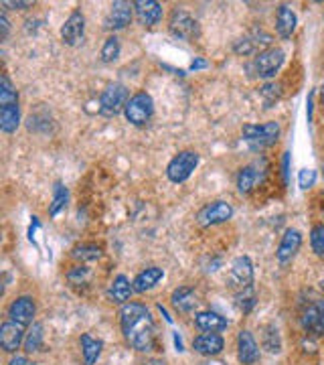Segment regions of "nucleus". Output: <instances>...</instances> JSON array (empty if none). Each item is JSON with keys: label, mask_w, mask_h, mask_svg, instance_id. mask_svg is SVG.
Wrapping results in <instances>:
<instances>
[{"label": "nucleus", "mask_w": 324, "mask_h": 365, "mask_svg": "<svg viewBox=\"0 0 324 365\" xmlns=\"http://www.w3.org/2000/svg\"><path fill=\"white\" fill-rule=\"evenodd\" d=\"M310 246L316 256H324V225H314L310 231Z\"/></svg>", "instance_id": "nucleus-33"}, {"label": "nucleus", "mask_w": 324, "mask_h": 365, "mask_svg": "<svg viewBox=\"0 0 324 365\" xmlns=\"http://www.w3.org/2000/svg\"><path fill=\"white\" fill-rule=\"evenodd\" d=\"M233 217V207L232 203L227 201H213L209 205L199 211L197 219L201 225H219V223H225Z\"/></svg>", "instance_id": "nucleus-10"}, {"label": "nucleus", "mask_w": 324, "mask_h": 365, "mask_svg": "<svg viewBox=\"0 0 324 365\" xmlns=\"http://www.w3.org/2000/svg\"><path fill=\"white\" fill-rule=\"evenodd\" d=\"M132 10H134V4L130 2H124V0H116L103 21V27L110 29V31H120V29H126L132 21Z\"/></svg>", "instance_id": "nucleus-12"}, {"label": "nucleus", "mask_w": 324, "mask_h": 365, "mask_svg": "<svg viewBox=\"0 0 324 365\" xmlns=\"http://www.w3.org/2000/svg\"><path fill=\"white\" fill-rule=\"evenodd\" d=\"M8 104H18V92L14 90L10 79L6 75H2L0 77V105Z\"/></svg>", "instance_id": "nucleus-32"}, {"label": "nucleus", "mask_w": 324, "mask_h": 365, "mask_svg": "<svg viewBox=\"0 0 324 365\" xmlns=\"http://www.w3.org/2000/svg\"><path fill=\"white\" fill-rule=\"evenodd\" d=\"M323 175H324V166H323Z\"/></svg>", "instance_id": "nucleus-45"}, {"label": "nucleus", "mask_w": 324, "mask_h": 365, "mask_svg": "<svg viewBox=\"0 0 324 365\" xmlns=\"http://www.w3.org/2000/svg\"><path fill=\"white\" fill-rule=\"evenodd\" d=\"M262 343H264V349H268L270 353H279L282 351V341H279V333L278 329H276V325L264 327Z\"/></svg>", "instance_id": "nucleus-28"}, {"label": "nucleus", "mask_w": 324, "mask_h": 365, "mask_svg": "<svg viewBox=\"0 0 324 365\" xmlns=\"http://www.w3.org/2000/svg\"><path fill=\"white\" fill-rule=\"evenodd\" d=\"M175 343H177V349H179V351H183V341H181V337H179V335H175Z\"/></svg>", "instance_id": "nucleus-41"}, {"label": "nucleus", "mask_w": 324, "mask_h": 365, "mask_svg": "<svg viewBox=\"0 0 324 365\" xmlns=\"http://www.w3.org/2000/svg\"><path fill=\"white\" fill-rule=\"evenodd\" d=\"M266 171H268L266 158H260V160H253V162L245 164L239 171V175H237V189H239V193H243V195L251 193L258 187V183L264 181Z\"/></svg>", "instance_id": "nucleus-6"}, {"label": "nucleus", "mask_w": 324, "mask_h": 365, "mask_svg": "<svg viewBox=\"0 0 324 365\" xmlns=\"http://www.w3.org/2000/svg\"><path fill=\"white\" fill-rule=\"evenodd\" d=\"M282 166H284V179L288 181V175H290V153H284V158H282Z\"/></svg>", "instance_id": "nucleus-38"}, {"label": "nucleus", "mask_w": 324, "mask_h": 365, "mask_svg": "<svg viewBox=\"0 0 324 365\" xmlns=\"http://www.w3.org/2000/svg\"><path fill=\"white\" fill-rule=\"evenodd\" d=\"M132 292H134V286L130 284V280H128L124 274H120V276L114 278V282H112V286H110V299H112L114 303L124 305V303L132 297Z\"/></svg>", "instance_id": "nucleus-25"}, {"label": "nucleus", "mask_w": 324, "mask_h": 365, "mask_svg": "<svg viewBox=\"0 0 324 365\" xmlns=\"http://www.w3.org/2000/svg\"><path fill=\"white\" fill-rule=\"evenodd\" d=\"M314 183H316V171H312V168H302L300 171V175H298V185H300V189H312L314 187Z\"/></svg>", "instance_id": "nucleus-34"}, {"label": "nucleus", "mask_w": 324, "mask_h": 365, "mask_svg": "<svg viewBox=\"0 0 324 365\" xmlns=\"http://www.w3.org/2000/svg\"><path fill=\"white\" fill-rule=\"evenodd\" d=\"M35 313H37V305H35V301L31 297H18L8 307V318L14 320V323H21L25 327L33 323Z\"/></svg>", "instance_id": "nucleus-15"}, {"label": "nucleus", "mask_w": 324, "mask_h": 365, "mask_svg": "<svg viewBox=\"0 0 324 365\" xmlns=\"http://www.w3.org/2000/svg\"><path fill=\"white\" fill-rule=\"evenodd\" d=\"M132 4H134L140 25L154 27L162 21V4L160 2H156V0H136Z\"/></svg>", "instance_id": "nucleus-17"}, {"label": "nucleus", "mask_w": 324, "mask_h": 365, "mask_svg": "<svg viewBox=\"0 0 324 365\" xmlns=\"http://www.w3.org/2000/svg\"><path fill=\"white\" fill-rule=\"evenodd\" d=\"M171 303H173V307H175L177 311H181V313H190V311L197 307L199 301H197V294H195L192 288H188V286H179V288L173 292Z\"/></svg>", "instance_id": "nucleus-22"}, {"label": "nucleus", "mask_w": 324, "mask_h": 365, "mask_svg": "<svg viewBox=\"0 0 324 365\" xmlns=\"http://www.w3.org/2000/svg\"><path fill=\"white\" fill-rule=\"evenodd\" d=\"M279 136L278 122H266V124H245L243 126V138L253 151H262L266 147H272Z\"/></svg>", "instance_id": "nucleus-2"}, {"label": "nucleus", "mask_w": 324, "mask_h": 365, "mask_svg": "<svg viewBox=\"0 0 324 365\" xmlns=\"http://www.w3.org/2000/svg\"><path fill=\"white\" fill-rule=\"evenodd\" d=\"M205 67H209V63H207L205 59H201V57H197V59L190 63V71H199V69H205Z\"/></svg>", "instance_id": "nucleus-36"}, {"label": "nucleus", "mask_w": 324, "mask_h": 365, "mask_svg": "<svg viewBox=\"0 0 324 365\" xmlns=\"http://www.w3.org/2000/svg\"><path fill=\"white\" fill-rule=\"evenodd\" d=\"M43 345V327L39 323H35L29 331V335L25 337V351L27 353H35L39 351Z\"/></svg>", "instance_id": "nucleus-30"}, {"label": "nucleus", "mask_w": 324, "mask_h": 365, "mask_svg": "<svg viewBox=\"0 0 324 365\" xmlns=\"http://www.w3.org/2000/svg\"><path fill=\"white\" fill-rule=\"evenodd\" d=\"M2 4L4 6H12V8H29V6H33V2H10V0H6Z\"/></svg>", "instance_id": "nucleus-39"}, {"label": "nucleus", "mask_w": 324, "mask_h": 365, "mask_svg": "<svg viewBox=\"0 0 324 365\" xmlns=\"http://www.w3.org/2000/svg\"><path fill=\"white\" fill-rule=\"evenodd\" d=\"M237 357L243 365H253L260 360V347L249 331H241L237 337Z\"/></svg>", "instance_id": "nucleus-18"}, {"label": "nucleus", "mask_w": 324, "mask_h": 365, "mask_svg": "<svg viewBox=\"0 0 324 365\" xmlns=\"http://www.w3.org/2000/svg\"><path fill=\"white\" fill-rule=\"evenodd\" d=\"M195 325L205 333H221L227 329V320L213 311H203V313L195 314Z\"/></svg>", "instance_id": "nucleus-21"}, {"label": "nucleus", "mask_w": 324, "mask_h": 365, "mask_svg": "<svg viewBox=\"0 0 324 365\" xmlns=\"http://www.w3.org/2000/svg\"><path fill=\"white\" fill-rule=\"evenodd\" d=\"M25 343V325L14 320H4L0 327V345L6 353H14Z\"/></svg>", "instance_id": "nucleus-13"}, {"label": "nucleus", "mask_w": 324, "mask_h": 365, "mask_svg": "<svg viewBox=\"0 0 324 365\" xmlns=\"http://www.w3.org/2000/svg\"><path fill=\"white\" fill-rule=\"evenodd\" d=\"M84 33H86V16L79 10H75L69 14V18L61 27V39L65 45L75 47L84 39Z\"/></svg>", "instance_id": "nucleus-14"}, {"label": "nucleus", "mask_w": 324, "mask_h": 365, "mask_svg": "<svg viewBox=\"0 0 324 365\" xmlns=\"http://www.w3.org/2000/svg\"><path fill=\"white\" fill-rule=\"evenodd\" d=\"M0 29H2L0 39H6V35H8V18H6V14H0Z\"/></svg>", "instance_id": "nucleus-37"}, {"label": "nucleus", "mask_w": 324, "mask_h": 365, "mask_svg": "<svg viewBox=\"0 0 324 365\" xmlns=\"http://www.w3.org/2000/svg\"><path fill=\"white\" fill-rule=\"evenodd\" d=\"M120 325L126 341L136 351H150L154 347L156 329L150 311L140 303H128L120 311Z\"/></svg>", "instance_id": "nucleus-1"}, {"label": "nucleus", "mask_w": 324, "mask_h": 365, "mask_svg": "<svg viewBox=\"0 0 324 365\" xmlns=\"http://www.w3.org/2000/svg\"><path fill=\"white\" fill-rule=\"evenodd\" d=\"M300 325L306 333L314 335V337H321L324 335V301L323 299H316L312 301L310 305L304 307L302 316H300Z\"/></svg>", "instance_id": "nucleus-8"}, {"label": "nucleus", "mask_w": 324, "mask_h": 365, "mask_svg": "<svg viewBox=\"0 0 324 365\" xmlns=\"http://www.w3.org/2000/svg\"><path fill=\"white\" fill-rule=\"evenodd\" d=\"M128 100H130L128 88L122 84H112L103 90V94L99 98V114L105 118H114L122 110H126Z\"/></svg>", "instance_id": "nucleus-3"}, {"label": "nucleus", "mask_w": 324, "mask_h": 365, "mask_svg": "<svg viewBox=\"0 0 324 365\" xmlns=\"http://www.w3.org/2000/svg\"><path fill=\"white\" fill-rule=\"evenodd\" d=\"M124 114H126V120H128L130 124H134V126L148 124L150 118H152V114H154V100H152V96L146 94V92L134 94V96L128 100Z\"/></svg>", "instance_id": "nucleus-4"}, {"label": "nucleus", "mask_w": 324, "mask_h": 365, "mask_svg": "<svg viewBox=\"0 0 324 365\" xmlns=\"http://www.w3.org/2000/svg\"><path fill=\"white\" fill-rule=\"evenodd\" d=\"M171 33L177 37V39H183V41H195L199 37V23L185 12V10H175L173 16H171Z\"/></svg>", "instance_id": "nucleus-9"}, {"label": "nucleus", "mask_w": 324, "mask_h": 365, "mask_svg": "<svg viewBox=\"0 0 324 365\" xmlns=\"http://www.w3.org/2000/svg\"><path fill=\"white\" fill-rule=\"evenodd\" d=\"M284 59H286V55H284L282 49H276V47L266 49V51H262L253 59V69H256V73L260 77L270 79V77H274L278 73L279 67L284 65Z\"/></svg>", "instance_id": "nucleus-7"}, {"label": "nucleus", "mask_w": 324, "mask_h": 365, "mask_svg": "<svg viewBox=\"0 0 324 365\" xmlns=\"http://www.w3.org/2000/svg\"><path fill=\"white\" fill-rule=\"evenodd\" d=\"M199 164V155L195 151H183L173 158L166 166V177L173 183H185L186 179L192 175V171Z\"/></svg>", "instance_id": "nucleus-5"}, {"label": "nucleus", "mask_w": 324, "mask_h": 365, "mask_svg": "<svg viewBox=\"0 0 324 365\" xmlns=\"http://www.w3.org/2000/svg\"><path fill=\"white\" fill-rule=\"evenodd\" d=\"M71 256H73L75 260H82V262L99 260V258H101V248L95 246V244H82V246L73 248Z\"/></svg>", "instance_id": "nucleus-29"}, {"label": "nucleus", "mask_w": 324, "mask_h": 365, "mask_svg": "<svg viewBox=\"0 0 324 365\" xmlns=\"http://www.w3.org/2000/svg\"><path fill=\"white\" fill-rule=\"evenodd\" d=\"M67 199H69L67 187H65L61 181H57V183H55V189H53V201H51V205H49V215H51V217L59 215V213L65 209V205H67Z\"/></svg>", "instance_id": "nucleus-27"}, {"label": "nucleus", "mask_w": 324, "mask_h": 365, "mask_svg": "<svg viewBox=\"0 0 324 365\" xmlns=\"http://www.w3.org/2000/svg\"><path fill=\"white\" fill-rule=\"evenodd\" d=\"M21 124V108L18 104L0 105V128L4 134H12L16 132Z\"/></svg>", "instance_id": "nucleus-23"}, {"label": "nucleus", "mask_w": 324, "mask_h": 365, "mask_svg": "<svg viewBox=\"0 0 324 365\" xmlns=\"http://www.w3.org/2000/svg\"><path fill=\"white\" fill-rule=\"evenodd\" d=\"M321 288H323V290H324V280H321Z\"/></svg>", "instance_id": "nucleus-44"}, {"label": "nucleus", "mask_w": 324, "mask_h": 365, "mask_svg": "<svg viewBox=\"0 0 324 365\" xmlns=\"http://www.w3.org/2000/svg\"><path fill=\"white\" fill-rule=\"evenodd\" d=\"M192 347L201 355H219L225 347V341L219 333H203L192 341Z\"/></svg>", "instance_id": "nucleus-19"}, {"label": "nucleus", "mask_w": 324, "mask_h": 365, "mask_svg": "<svg viewBox=\"0 0 324 365\" xmlns=\"http://www.w3.org/2000/svg\"><path fill=\"white\" fill-rule=\"evenodd\" d=\"M120 51H122L120 39H118L116 35H110V37L105 39L103 47H101V61H103V63H114V61L120 57Z\"/></svg>", "instance_id": "nucleus-31"}, {"label": "nucleus", "mask_w": 324, "mask_h": 365, "mask_svg": "<svg viewBox=\"0 0 324 365\" xmlns=\"http://www.w3.org/2000/svg\"><path fill=\"white\" fill-rule=\"evenodd\" d=\"M67 278H69L71 284H82V282H86V280L90 278V268H86V266H75V268L67 274Z\"/></svg>", "instance_id": "nucleus-35"}, {"label": "nucleus", "mask_w": 324, "mask_h": 365, "mask_svg": "<svg viewBox=\"0 0 324 365\" xmlns=\"http://www.w3.org/2000/svg\"><path fill=\"white\" fill-rule=\"evenodd\" d=\"M79 343H82V353H84V362H86V365L95 364V362L99 360V355H101L103 343H101L99 339H93L92 335H88V333L82 335Z\"/></svg>", "instance_id": "nucleus-26"}, {"label": "nucleus", "mask_w": 324, "mask_h": 365, "mask_svg": "<svg viewBox=\"0 0 324 365\" xmlns=\"http://www.w3.org/2000/svg\"><path fill=\"white\" fill-rule=\"evenodd\" d=\"M296 29V14L290 6L282 4L278 8V18H276V31L282 39H290Z\"/></svg>", "instance_id": "nucleus-24"}, {"label": "nucleus", "mask_w": 324, "mask_h": 365, "mask_svg": "<svg viewBox=\"0 0 324 365\" xmlns=\"http://www.w3.org/2000/svg\"><path fill=\"white\" fill-rule=\"evenodd\" d=\"M229 284L233 288L245 290L251 288L253 284V264L247 256H239L232 264V272H229Z\"/></svg>", "instance_id": "nucleus-11"}, {"label": "nucleus", "mask_w": 324, "mask_h": 365, "mask_svg": "<svg viewBox=\"0 0 324 365\" xmlns=\"http://www.w3.org/2000/svg\"><path fill=\"white\" fill-rule=\"evenodd\" d=\"M8 365H33V364H31V362H29L27 357H12V360H10V364H8Z\"/></svg>", "instance_id": "nucleus-40"}, {"label": "nucleus", "mask_w": 324, "mask_h": 365, "mask_svg": "<svg viewBox=\"0 0 324 365\" xmlns=\"http://www.w3.org/2000/svg\"><path fill=\"white\" fill-rule=\"evenodd\" d=\"M146 365H164V364H162V362H148Z\"/></svg>", "instance_id": "nucleus-42"}, {"label": "nucleus", "mask_w": 324, "mask_h": 365, "mask_svg": "<svg viewBox=\"0 0 324 365\" xmlns=\"http://www.w3.org/2000/svg\"><path fill=\"white\" fill-rule=\"evenodd\" d=\"M321 98H323V104H324V84H323V90H321Z\"/></svg>", "instance_id": "nucleus-43"}, {"label": "nucleus", "mask_w": 324, "mask_h": 365, "mask_svg": "<svg viewBox=\"0 0 324 365\" xmlns=\"http://www.w3.org/2000/svg\"><path fill=\"white\" fill-rule=\"evenodd\" d=\"M164 278V270L158 268V266H150L146 270H142L138 276L134 278L132 286H134V292H146V290H152L160 280Z\"/></svg>", "instance_id": "nucleus-20"}, {"label": "nucleus", "mask_w": 324, "mask_h": 365, "mask_svg": "<svg viewBox=\"0 0 324 365\" xmlns=\"http://www.w3.org/2000/svg\"><path fill=\"white\" fill-rule=\"evenodd\" d=\"M300 246H302V234L298 229H286V234L282 236L278 252H276V258H278L279 264L286 266L288 262L294 260V256L300 250Z\"/></svg>", "instance_id": "nucleus-16"}]
</instances>
